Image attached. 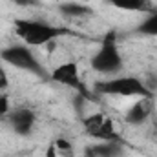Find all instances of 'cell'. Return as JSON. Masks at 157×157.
Masks as SVG:
<instances>
[{
    "label": "cell",
    "instance_id": "cell-1",
    "mask_svg": "<svg viewBox=\"0 0 157 157\" xmlns=\"http://www.w3.org/2000/svg\"><path fill=\"white\" fill-rule=\"evenodd\" d=\"M15 33L26 42V46L37 48V46H46L62 35H70L71 31L42 20H15Z\"/></svg>",
    "mask_w": 157,
    "mask_h": 157
},
{
    "label": "cell",
    "instance_id": "cell-2",
    "mask_svg": "<svg viewBox=\"0 0 157 157\" xmlns=\"http://www.w3.org/2000/svg\"><path fill=\"white\" fill-rule=\"evenodd\" d=\"M90 66L93 71L101 75H115L122 70V57L119 53L117 35L113 31H108L102 37L99 49L93 53L90 60Z\"/></svg>",
    "mask_w": 157,
    "mask_h": 157
},
{
    "label": "cell",
    "instance_id": "cell-3",
    "mask_svg": "<svg viewBox=\"0 0 157 157\" xmlns=\"http://www.w3.org/2000/svg\"><path fill=\"white\" fill-rule=\"evenodd\" d=\"M95 91L101 95H113V97H154L143 78L132 75L99 80L95 82Z\"/></svg>",
    "mask_w": 157,
    "mask_h": 157
},
{
    "label": "cell",
    "instance_id": "cell-4",
    "mask_svg": "<svg viewBox=\"0 0 157 157\" xmlns=\"http://www.w3.org/2000/svg\"><path fill=\"white\" fill-rule=\"evenodd\" d=\"M0 59L17 68V70H22V71H28V73H33L35 77L40 78H48L49 80V73L46 71V68L40 64V60L33 55V51L28 48V46H22V44H13V46H7L0 51Z\"/></svg>",
    "mask_w": 157,
    "mask_h": 157
},
{
    "label": "cell",
    "instance_id": "cell-5",
    "mask_svg": "<svg viewBox=\"0 0 157 157\" xmlns=\"http://www.w3.org/2000/svg\"><path fill=\"white\" fill-rule=\"evenodd\" d=\"M49 80L57 82V84H62L70 90H75L78 95L86 97L88 101H93V95L88 91V88L82 84V78L78 75V66L77 62H64V64H59L51 73H49Z\"/></svg>",
    "mask_w": 157,
    "mask_h": 157
},
{
    "label": "cell",
    "instance_id": "cell-6",
    "mask_svg": "<svg viewBox=\"0 0 157 157\" xmlns=\"http://www.w3.org/2000/svg\"><path fill=\"white\" fill-rule=\"evenodd\" d=\"M82 126H84V132L97 141H117L119 139L113 121L108 115H104L102 112H95V113H90L88 117H84Z\"/></svg>",
    "mask_w": 157,
    "mask_h": 157
},
{
    "label": "cell",
    "instance_id": "cell-7",
    "mask_svg": "<svg viewBox=\"0 0 157 157\" xmlns=\"http://www.w3.org/2000/svg\"><path fill=\"white\" fill-rule=\"evenodd\" d=\"M9 124L13 128V132L17 135H29L35 128V122H37V117H35V112L29 110V108H17L13 112H9Z\"/></svg>",
    "mask_w": 157,
    "mask_h": 157
},
{
    "label": "cell",
    "instance_id": "cell-8",
    "mask_svg": "<svg viewBox=\"0 0 157 157\" xmlns=\"http://www.w3.org/2000/svg\"><path fill=\"white\" fill-rule=\"evenodd\" d=\"M154 113V97H139L135 104L128 108L124 113V122L130 126H141Z\"/></svg>",
    "mask_w": 157,
    "mask_h": 157
},
{
    "label": "cell",
    "instance_id": "cell-9",
    "mask_svg": "<svg viewBox=\"0 0 157 157\" xmlns=\"http://www.w3.org/2000/svg\"><path fill=\"white\" fill-rule=\"evenodd\" d=\"M84 157H124V146L117 141H99L84 148Z\"/></svg>",
    "mask_w": 157,
    "mask_h": 157
},
{
    "label": "cell",
    "instance_id": "cell-10",
    "mask_svg": "<svg viewBox=\"0 0 157 157\" xmlns=\"http://www.w3.org/2000/svg\"><path fill=\"white\" fill-rule=\"evenodd\" d=\"M59 11L68 17V18H82V17H91L93 9L90 6H86V2L77 0V2H64L59 6Z\"/></svg>",
    "mask_w": 157,
    "mask_h": 157
},
{
    "label": "cell",
    "instance_id": "cell-11",
    "mask_svg": "<svg viewBox=\"0 0 157 157\" xmlns=\"http://www.w3.org/2000/svg\"><path fill=\"white\" fill-rule=\"evenodd\" d=\"M113 7L122 11H137V13H150L154 7L150 6V0H108Z\"/></svg>",
    "mask_w": 157,
    "mask_h": 157
},
{
    "label": "cell",
    "instance_id": "cell-12",
    "mask_svg": "<svg viewBox=\"0 0 157 157\" xmlns=\"http://www.w3.org/2000/svg\"><path fill=\"white\" fill-rule=\"evenodd\" d=\"M133 33L143 35V37H157V7L146 13L144 20L133 29Z\"/></svg>",
    "mask_w": 157,
    "mask_h": 157
},
{
    "label": "cell",
    "instance_id": "cell-13",
    "mask_svg": "<svg viewBox=\"0 0 157 157\" xmlns=\"http://www.w3.org/2000/svg\"><path fill=\"white\" fill-rule=\"evenodd\" d=\"M57 154L62 157H75V152H73V144L66 139V137H59L55 143H53Z\"/></svg>",
    "mask_w": 157,
    "mask_h": 157
},
{
    "label": "cell",
    "instance_id": "cell-14",
    "mask_svg": "<svg viewBox=\"0 0 157 157\" xmlns=\"http://www.w3.org/2000/svg\"><path fill=\"white\" fill-rule=\"evenodd\" d=\"M11 112V102H9V97L6 93H0V117L4 115H9Z\"/></svg>",
    "mask_w": 157,
    "mask_h": 157
},
{
    "label": "cell",
    "instance_id": "cell-15",
    "mask_svg": "<svg viewBox=\"0 0 157 157\" xmlns=\"http://www.w3.org/2000/svg\"><path fill=\"white\" fill-rule=\"evenodd\" d=\"M144 84H146V88L150 90V93H152V95H155V93H157V77H155V75H150V77L144 80Z\"/></svg>",
    "mask_w": 157,
    "mask_h": 157
},
{
    "label": "cell",
    "instance_id": "cell-16",
    "mask_svg": "<svg viewBox=\"0 0 157 157\" xmlns=\"http://www.w3.org/2000/svg\"><path fill=\"white\" fill-rule=\"evenodd\" d=\"M13 2L20 7H39L40 6V0H13Z\"/></svg>",
    "mask_w": 157,
    "mask_h": 157
},
{
    "label": "cell",
    "instance_id": "cell-17",
    "mask_svg": "<svg viewBox=\"0 0 157 157\" xmlns=\"http://www.w3.org/2000/svg\"><path fill=\"white\" fill-rule=\"evenodd\" d=\"M7 86H9V78H7V73H6V70L0 66V91H4Z\"/></svg>",
    "mask_w": 157,
    "mask_h": 157
},
{
    "label": "cell",
    "instance_id": "cell-18",
    "mask_svg": "<svg viewBox=\"0 0 157 157\" xmlns=\"http://www.w3.org/2000/svg\"><path fill=\"white\" fill-rule=\"evenodd\" d=\"M55 155H57V150H55V146L51 144V146L48 148V155H46V157H55Z\"/></svg>",
    "mask_w": 157,
    "mask_h": 157
},
{
    "label": "cell",
    "instance_id": "cell-19",
    "mask_svg": "<svg viewBox=\"0 0 157 157\" xmlns=\"http://www.w3.org/2000/svg\"><path fill=\"white\" fill-rule=\"evenodd\" d=\"M82 2H86V0H82Z\"/></svg>",
    "mask_w": 157,
    "mask_h": 157
}]
</instances>
